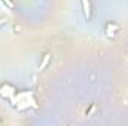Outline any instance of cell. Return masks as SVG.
Returning <instances> with one entry per match:
<instances>
[{"mask_svg":"<svg viewBox=\"0 0 128 126\" xmlns=\"http://www.w3.org/2000/svg\"><path fill=\"white\" fill-rule=\"evenodd\" d=\"M83 5H85V15H87V18H89V3L87 5V0H82Z\"/></svg>","mask_w":128,"mask_h":126,"instance_id":"1","label":"cell"}]
</instances>
